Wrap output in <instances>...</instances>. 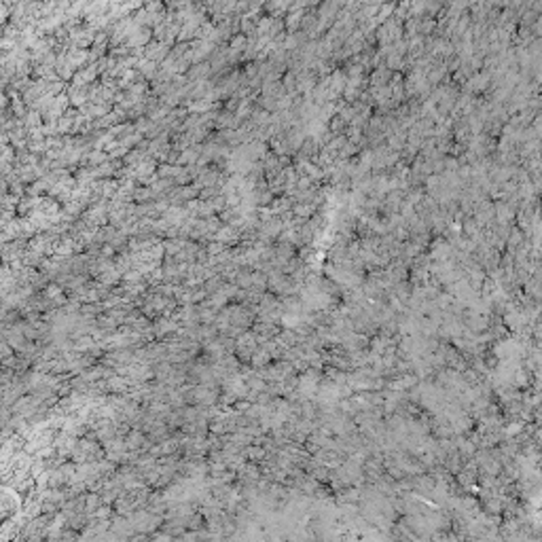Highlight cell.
Instances as JSON below:
<instances>
[]
</instances>
